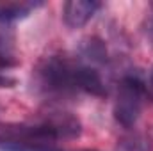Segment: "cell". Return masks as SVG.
Segmentation results:
<instances>
[{
	"mask_svg": "<svg viewBox=\"0 0 153 151\" xmlns=\"http://www.w3.org/2000/svg\"><path fill=\"white\" fill-rule=\"evenodd\" d=\"M80 68L82 62L68 57H46L34 71L36 87L48 96H70L80 93Z\"/></svg>",
	"mask_w": 153,
	"mask_h": 151,
	"instance_id": "6da1fadb",
	"label": "cell"
},
{
	"mask_svg": "<svg viewBox=\"0 0 153 151\" xmlns=\"http://www.w3.org/2000/svg\"><path fill=\"white\" fill-rule=\"evenodd\" d=\"M146 100H148L146 84L135 75L123 76L116 93L114 119L125 128L134 126L143 114Z\"/></svg>",
	"mask_w": 153,
	"mask_h": 151,
	"instance_id": "7a4b0ae2",
	"label": "cell"
},
{
	"mask_svg": "<svg viewBox=\"0 0 153 151\" xmlns=\"http://www.w3.org/2000/svg\"><path fill=\"white\" fill-rule=\"evenodd\" d=\"M100 7H102V4L94 2V0H70L62 7L64 23L70 29H80L94 16V13Z\"/></svg>",
	"mask_w": 153,
	"mask_h": 151,
	"instance_id": "3957f363",
	"label": "cell"
},
{
	"mask_svg": "<svg viewBox=\"0 0 153 151\" xmlns=\"http://www.w3.org/2000/svg\"><path fill=\"white\" fill-rule=\"evenodd\" d=\"M43 5V2L32 0H0V21H14L29 16L34 9Z\"/></svg>",
	"mask_w": 153,
	"mask_h": 151,
	"instance_id": "277c9868",
	"label": "cell"
},
{
	"mask_svg": "<svg viewBox=\"0 0 153 151\" xmlns=\"http://www.w3.org/2000/svg\"><path fill=\"white\" fill-rule=\"evenodd\" d=\"M2 151H61L55 144H39L23 141H0Z\"/></svg>",
	"mask_w": 153,
	"mask_h": 151,
	"instance_id": "5b68a950",
	"label": "cell"
},
{
	"mask_svg": "<svg viewBox=\"0 0 153 151\" xmlns=\"http://www.w3.org/2000/svg\"><path fill=\"white\" fill-rule=\"evenodd\" d=\"M82 53L93 61V62H105L107 61V50L103 41L98 38H87L82 43Z\"/></svg>",
	"mask_w": 153,
	"mask_h": 151,
	"instance_id": "8992f818",
	"label": "cell"
},
{
	"mask_svg": "<svg viewBox=\"0 0 153 151\" xmlns=\"http://www.w3.org/2000/svg\"><path fill=\"white\" fill-rule=\"evenodd\" d=\"M116 151H150V141L143 135H130L121 139Z\"/></svg>",
	"mask_w": 153,
	"mask_h": 151,
	"instance_id": "52a82bcc",
	"label": "cell"
},
{
	"mask_svg": "<svg viewBox=\"0 0 153 151\" xmlns=\"http://www.w3.org/2000/svg\"><path fill=\"white\" fill-rule=\"evenodd\" d=\"M146 34L153 41V2L148 7V16H146Z\"/></svg>",
	"mask_w": 153,
	"mask_h": 151,
	"instance_id": "ba28073f",
	"label": "cell"
},
{
	"mask_svg": "<svg viewBox=\"0 0 153 151\" xmlns=\"http://www.w3.org/2000/svg\"><path fill=\"white\" fill-rule=\"evenodd\" d=\"M16 85V78L5 75V73H0V89H7V87H14Z\"/></svg>",
	"mask_w": 153,
	"mask_h": 151,
	"instance_id": "9c48e42d",
	"label": "cell"
},
{
	"mask_svg": "<svg viewBox=\"0 0 153 151\" xmlns=\"http://www.w3.org/2000/svg\"><path fill=\"white\" fill-rule=\"evenodd\" d=\"M0 64H9V55H2L0 53Z\"/></svg>",
	"mask_w": 153,
	"mask_h": 151,
	"instance_id": "30bf717a",
	"label": "cell"
},
{
	"mask_svg": "<svg viewBox=\"0 0 153 151\" xmlns=\"http://www.w3.org/2000/svg\"><path fill=\"white\" fill-rule=\"evenodd\" d=\"M150 87H152V93H153V70H152V73H150Z\"/></svg>",
	"mask_w": 153,
	"mask_h": 151,
	"instance_id": "8fae6325",
	"label": "cell"
},
{
	"mask_svg": "<svg viewBox=\"0 0 153 151\" xmlns=\"http://www.w3.org/2000/svg\"><path fill=\"white\" fill-rule=\"evenodd\" d=\"M76 151H98V150H76Z\"/></svg>",
	"mask_w": 153,
	"mask_h": 151,
	"instance_id": "7c38bea8",
	"label": "cell"
}]
</instances>
